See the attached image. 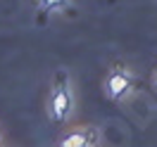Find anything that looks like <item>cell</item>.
I'll use <instances>...</instances> for the list:
<instances>
[{"label": "cell", "instance_id": "cell-1", "mask_svg": "<svg viewBox=\"0 0 157 147\" xmlns=\"http://www.w3.org/2000/svg\"><path fill=\"white\" fill-rule=\"evenodd\" d=\"M76 112V93H74V83L67 69H59L52 79L48 95V119L52 123H67L71 121Z\"/></svg>", "mask_w": 157, "mask_h": 147}, {"label": "cell", "instance_id": "cell-2", "mask_svg": "<svg viewBox=\"0 0 157 147\" xmlns=\"http://www.w3.org/2000/svg\"><path fill=\"white\" fill-rule=\"evenodd\" d=\"M136 74L128 67H112L107 71V76L102 81V90H105V97L112 102H124V100L136 90Z\"/></svg>", "mask_w": 157, "mask_h": 147}, {"label": "cell", "instance_id": "cell-3", "mask_svg": "<svg viewBox=\"0 0 157 147\" xmlns=\"http://www.w3.org/2000/svg\"><path fill=\"white\" fill-rule=\"evenodd\" d=\"M86 145H98V128H93V126L71 128L57 140L55 147H86Z\"/></svg>", "mask_w": 157, "mask_h": 147}, {"label": "cell", "instance_id": "cell-4", "mask_svg": "<svg viewBox=\"0 0 157 147\" xmlns=\"http://www.w3.org/2000/svg\"><path fill=\"white\" fill-rule=\"evenodd\" d=\"M71 0H38L40 10L48 12V14H62V12L69 7Z\"/></svg>", "mask_w": 157, "mask_h": 147}, {"label": "cell", "instance_id": "cell-5", "mask_svg": "<svg viewBox=\"0 0 157 147\" xmlns=\"http://www.w3.org/2000/svg\"><path fill=\"white\" fill-rule=\"evenodd\" d=\"M152 86H155V93H157V74H155V81H152Z\"/></svg>", "mask_w": 157, "mask_h": 147}, {"label": "cell", "instance_id": "cell-6", "mask_svg": "<svg viewBox=\"0 0 157 147\" xmlns=\"http://www.w3.org/2000/svg\"><path fill=\"white\" fill-rule=\"evenodd\" d=\"M0 145H2V130H0Z\"/></svg>", "mask_w": 157, "mask_h": 147}, {"label": "cell", "instance_id": "cell-7", "mask_svg": "<svg viewBox=\"0 0 157 147\" xmlns=\"http://www.w3.org/2000/svg\"><path fill=\"white\" fill-rule=\"evenodd\" d=\"M86 147H98V145H86Z\"/></svg>", "mask_w": 157, "mask_h": 147}, {"label": "cell", "instance_id": "cell-8", "mask_svg": "<svg viewBox=\"0 0 157 147\" xmlns=\"http://www.w3.org/2000/svg\"><path fill=\"white\" fill-rule=\"evenodd\" d=\"M0 147H2V145H0Z\"/></svg>", "mask_w": 157, "mask_h": 147}]
</instances>
